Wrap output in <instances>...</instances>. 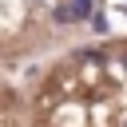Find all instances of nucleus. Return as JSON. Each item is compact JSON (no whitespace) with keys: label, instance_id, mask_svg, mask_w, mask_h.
<instances>
[{"label":"nucleus","instance_id":"1","mask_svg":"<svg viewBox=\"0 0 127 127\" xmlns=\"http://www.w3.org/2000/svg\"><path fill=\"white\" fill-rule=\"evenodd\" d=\"M67 16L75 20H91V0H67Z\"/></svg>","mask_w":127,"mask_h":127},{"label":"nucleus","instance_id":"2","mask_svg":"<svg viewBox=\"0 0 127 127\" xmlns=\"http://www.w3.org/2000/svg\"><path fill=\"white\" fill-rule=\"evenodd\" d=\"M52 16H56V24H71V16H67V4H60Z\"/></svg>","mask_w":127,"mask_h":127}]
</instances>
